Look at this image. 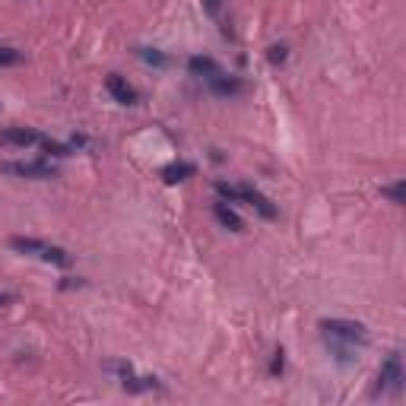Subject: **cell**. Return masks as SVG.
Listing matches in <instances>:
<instances>
[{"mask_svg":"<svg viewBox=\"0 0 406 406\" xmlns=\"http://www.w3.org/2000/svg\"><path fill=\"white\" fill-rule=\"evenodd\" d=\"M318 327H320V334H324V340H327V343H334L336 349L343 352V356L349 349H356V346H365L368 343V330H365V324H359V320L324 318Z\"/></svg>","mask_w":406,"mask_h":406,"instance_id":"6da1fadb","label":"cell"},{"mask_svg":"<svg viewBox=\"0 0 406 406\" xmlns=\"http://www.w3.org/2000/svg\"><path fill=\"white\" fill-rule=\"evenodd\" d=\"M10 248L19 251V254H29V258H39L45 264H55V267H67L70 264V254L57 244H48L41 238H26V235H13L10 238Z\"/></svg>","mask_w":406,"mask_h":406,"instance_id":"7a4b0ae2","label":"cell"},{"mask_svg":"<svg viewBox=\"0 0 406 406\" xmlns=\"http://www.w3.org/2000/svg\"><path fill=\"white\" fill-rule=\"evenodd\" d=\"M400 387H403V359H400V352H391L378 371V391L400 394Z\"/></svg>","mask_w":406,"mask_h":406,"instance_id":"3957f363","label":"cell"},{"mask_svg":"<svg viewBox=\"0 0 406 406\" xmlns=\"http://www.w3.org/2000/svg\"><path fill=\"white\" fill-rule=\"evenodd\" d=\"M0 168L7 175H16V178H32V181L55 178V165L48 162H3Z\"/></svg>","mask_w":406,"mask_h":406,"instance_id":"277c9868","label":"cell"},{"mask_svg":"<svg viewBox=\"0 0 406 406\" xmlns=\"http://www.w3.org/2000/svg\"><path fill=\"white\" fill-rule=\"evenodd\" d=\"M235 188H238V200L251 203V206H254V210H258L264 219H273V216H276V206H273L270 200H267V197L260 194V191H254L251 184H235Z\"/></svg>","mask_w":406,"mask_h":406,"instance_id":"5b68a950","label":"cell"},{"mask_svg":"<svg viewBox=\"0 0 406 406\" xmlns=\"http://www.w3.org/2000/svg\"><path fill=\"white\" fill-rule=\"evenodd\" d=\"M32 143H41V137L32 127H7V130H0V146H32Z\"/></svg>","mask_w":406,"mask_h":406,"instance_id":"8992f818","label":"cell"},{"mask_svg":"<svg viewBox=\"0 0 406 406\" xmlns=\"http://www.w3.org/2000/svg\"><path fill=\"white\" fill-rule=\"evenodd\" d=\"M105 89H108L111 99L121 102V105H137V99H140V95H137V89H133L124 77H117V73H111V77L105 79Z\"/></svg>","mask_w":406,"mask_h":406,"instance_id":"52a82bcc","label":"cell"},{"mask_svg":"<svg viewBox=\"0 0 406 406\" xmlns=\"http://www.w3.org/2000/svg\"><path fill=\"white\" fill-rule=\"evenodd\" d=\"M111 368H115L117 375H121V384H124L127 391H133V394H137V391H153V387H159L156 378H137V375L130 371V365H111Z\"/></svg>","mask_w":406,"mask_h":406,"instance_id":"ba28073f","label":"cell"},{"mask_svg":"<svg viewBox=\"0 0 406 406\" xmlns=\"http://www.w3.org/2000/svg\"><path fill=\"white\" fill-rule=\"evenodd\" d=\"M213 213H216V219H219V222H222V226L229 229V232H242V229H244L242 216H238V213H235L232 206H229V200L216 203V206H213Z\"/></svg>","mask_w":406,"mask_h":406,"instance_id":"9c48e42d","label":"cell"},{"mask_svg":"<svg viewBox=\"0 0 406 406\" xmlns=\"http://www.w3.org/2000/svg\"><path fill=\"white\" fill-rule=\"evenodd\" d=\"M188 67H191V73H194V77H203V79H213V77H219V73H222V67H219L213 57H200V55L191 57Z\"/></svg>","mask_w":406,"mask_h":406,"instance_id":"30bf717a","label":"cell"},{"mask_svg":"<svg viewBox=\"0 0 406 406\" xmlns=\"http://www.w3.org/2000/svg\"><path fill=\"white\" fill-rule=\"evenodd\" d=\"M194 175V165L191 162H175V165H168L162 172V178L168 181V184H175V181H184V178H191Z\"/></svg>","mask_w":406,"mask_h":406,"instance_id":"8fae6325","label":"cell"},{"mask_svg":"<svg viewBox=\"0 0 406 406\" xmlns=\"http://www.w3.org/2000/svg\"><path fill=\"white\" fill-rule=\"evenodd\" d=\"M216 93H222V95H232V93H238L242 89V83L238 79H226V73H219V77H213V79H206Z\"/></svg>","mask_w":406,"mask_h":406,"instance_id":"7c38bea8","label":"cell"},{"mask_svg":"<svg viewBox=\"0 0 406 406\" xmlns=\"http://www.w3.org/2000/svg\"><path fill=\"white\" fill-rule=\"evenodd\" d=\"M19 61H23V51H16L10 45H0V67H13Z\"/></svg>","mask_w":406,"mask_h":406,"instance_id":"4fadbf2b","label":"cell"},{"mask_svg":"<svg viewBox=\"0 0 406 406\" xmlns=\"http://www.w3.org/2000/svg\"><path fill=\"white\" fill-rule=\"evenodd\" d=\"M384 197H391L394 203H403V181H397V184H391V188H381Z\"/></svg>","mask_w":406,"mask_h":406,"instance_id":"5bb4252c","label":"cell"},{"mask_svg":"<svg viewBox=\"0 0 406 406\" xmlns=\"http://www.w3.org/2000/svg\"><path fill=\"white\" fill-rule=\"evenodd\" d=\"M267 57H270V61H273V64H282V61H286V45H273V48H270V55H267Z\"/></svg>","mask_w":406,"mask_h":406,"instance_id":"9a60e30c","label":"cell"},{"mask_svg":"<svg viewBox=\"0 0 406 406\" xmlns=\"http://www.w3.org/2000/svg\"><path fill=\"white\" fill-rule=\"evenodd\" d=\"M219 7H222V0H203V10H206L210 16H216Z\"/></svg>","mask_w":406,"mask_h":406,"instance_id":"2e32d148","label":"cell"},{"mask_svg":"<svg viewBox=\"0 0 406 406\" xmlns=\"http://www.w3.org/2000/svg\"><path fill=\"white\" fill-rule=\"evenodd\" d=\"M270 371H273V375H276V371H282V349L276 352V359H273V365H270Z\"/></svg>","mask_w":406,"mask_h":406,"instance_id":"e0dca14e","label":"cell"},{"mask_svg":"<svg viewBox=\"0 0 406 406\" xmlns=\"http://www.w3.org/2000/svg\"><path fill=\"white\" fill-rule=\"evenodd\" d=\"M143 57H146V61H153V64H165V57L162 55H153V51H143Z\"/></svg>","mask_w":406,"mask_h":406,"instance_id":"ac0fdd59","label":"cell"},{"mask_svg":"<svg viewBox=\"0 0 406 406\" xmlns=\"http://www.w3.org/2000/svg\"><path fill=\"white\" fill-rule=\"evenodd\" d=\"M13 302V296H7V292H3V296H0V308H3V304H10Z\"/></svg>","mask_w":406,"mask_h":406,"instance_id":"d6986e66","label":"cell"}]
</instances>
